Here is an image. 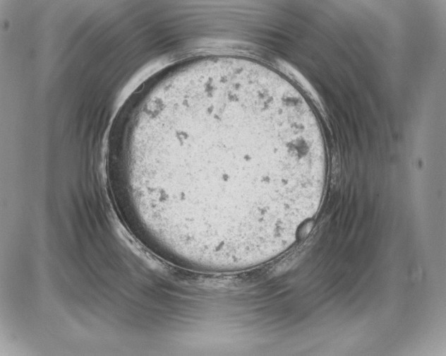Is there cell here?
Returning <instances> with one entry per match:
<instances>
[{"mask_svg":"<svg viewBox=\"0 0 446 356\" xmlns=\"http://www.w3.org/2000/svg\"><path fill=\"white\" fill-rule=\"evenodd\" d=\"M239 76H169L138 117L119 184L164 238H250L264 229L268 201L300 190L296 154L284 152L294 149L281 148L266 100Z\"/></svg>","mask_w":446,"mask_h":356,"instance_id":"6da1fadb","label":"cell"}]
</instances>
